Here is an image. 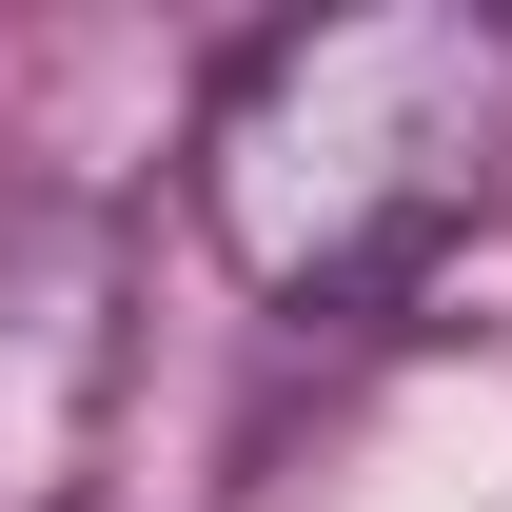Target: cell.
Here are the masks:
<instances>
[{"label": "cell", "instance_id": "obj_1", "mask_svg": "<svg viewBox=\"0 0 512 512\" xmlns=\"http://www.w3.org/2000/svg\"><path fill=\"white\" fill-rule=\"evenodd\" d=\"M512 217V0H335L197 99V237L276 316H394Z\"/></svg>", "mask_w": 512, "mask_h": 512}, {"label": "cell", "instance_id": "obj_2", "mask_svg": "<svg viewBox=\"0 0 512 512\" xmlns=\"http://www.w3.org/2000/svg\"><path fill=\"white\" fill-rule=\"evenodd\" d=\"M138 355V237L79 178H0V512H79Z\"/></svg>", "mask_w": 512, "mask_h": 512}]
</instances>
